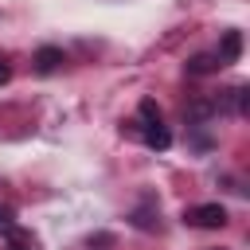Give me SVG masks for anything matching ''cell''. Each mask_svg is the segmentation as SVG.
<instances>
[{
    "label": "cell",
    "instance_id": "7",
    "mask_svg": "<svg viewBox=\"0 0 250 250\" xmlns=\"http://www.w3.org/2000/svg\"><path fill=\"white\" fill-rule=\"evenodd\" d=\"M16 230V211L8 203H0V234H12Z\"/></svg>",
    "mask_w": 250,
    "mask_h": 250
},
{
    "label": "cell",
    "instance_id": "3",
    "mask_svg": "<svg viewBox=\"0 0 250 250\" xmlns=\"http://www.w3.org/2000/svg\"><path fill=\"white\" fill-rule=\"evenodd\" d=\"M66 62V55H62V47H39L35 55H31V66H35V74H55L59 66Z\"/></svg>",
    "mask_w": 250,
    "mask_h": 250
},
{
    "label": "cell",
    "instance_id": "2",
    "mask_svg": "<svg viewBox=\"0 0 250 250\" xmlns=\"http://www.w3.org/2000/svg\"><path fill=\"white\" fill-rule=\"evenodd\" d=\"M184 223L199 227V230H219V227H227V207L223 203H195L184 211Z\"/></svg>",
    "mask_w": 250,
    "mask_h": 250
},
{
    "label": "cell",
    "instance_id": "5",
    "mask_svg": "<svg viewBox=\"0 0 250 250\" xmlns=\"http://www.w3.org/2000/svg\"><path fill=\"white\" fill-rule=\"evenodd\" d=\"M219 66H223V62H219V55H207V51H203V55H191V59H188V74H191V78L215 74Z\"/></svg>",
    "mask_w": 250,
    "mask_h": 250
},
{
    "label": "cell",
    "instance_id": "8",
    "mask_svg": "<svg viewBox=\"0 0 250 250\" xmlns=\"http://www.w3.org/2000/svg\"><path fill=\"white\" fill-rule=\"evenodd\" d=\"M8 250H35V238H31V234H20V230H12V242H8Z\"/></svg>",
    "mask_w": 250,
    "mask_h": 250
},
{
    "label": "cell",
    "instance_id": "9",
    "mask_svg": "<svg viewBox=\"0 0 250 250\" xmlns=\"http://www.w3.org/2000/svg\"><path fill=\"white\" fill-rule=\"evenodd\" d=\"M8 78H12V66H8V59H4V55H0V86H4V82H8Z\"/></svg>",
    "mask_w": 250,
    "mask_h": 250
},
{
    "label": "cell",
    "instance_id": "1",
    "mask_svg": "<svg viewBox=\"0 0 250 250\" xmlns=\"http://www.w3.org/2000/svg\"><path fill=\"white\" fill-rule=\"evenodd\" d=\"M137 129H141V141H145L148 148H156V152L172 148V133H168V125L160 121V105H156L152 98H141V105H137Z\"/></svg>",
    "mask_w": 250,
    "mask_h": 250
},
{
    "label": "cell",
    "instance_id": "4",
    "mask_svg": "<svg viewBox=\"0 0 250 250\" xmlns=\"http://www.w3.org/2000/svg\"><path fill=\"white\" fill-rule=\"evenodd\" d=\"M215 55H219V62H223V66H227V62H238V55H242V31H234V27H230V31H223V43H219V51H215Z\"/></svg>",
    "mask_w": 250,
    "mask_h": 250
},
{
    "label": "cell",
    "instance_id": "6",
    "mask_svg": "<svg viewBox=\"0 0 250 250\" xmlns=\"http://www.w3.org/2000/svg\"><path fill=\"white\" fill-rule=\"evenodd\" d=\"M215 113H219V109H215V98H195V102L184 109V117H188L191 125H203V121L215 117Z\"/></svg>",
    "mask_w": 250,
    "mask_h": 250
}]
</instances>
